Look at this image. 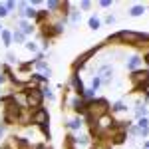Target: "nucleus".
<instances>
[{"instance_id": "13", "label": "nucleus", "mask_w": 149, "mask_h": 149, "mask_svg": "<svg viewBox=\"0 0 149 149\" xmlns=\"http://www.w3.org/2000/svg\"><path fill=\"white\" fill-rule=\"evenodd\" d=\"M26 48H28L30 52H36V50H38V48H36V44H32V42H28V44H26Z\"/></svg>"}, {"instance_id": "21", "label": "nucleus", "mask_w": 149, "mask_h": 149, "mask_svg": "<svg viewBox=\"0 0 149 149\" xmlns=\"http://www.w3.org/2000/svg\"><path fill=\"white\" fill-rule=\"evenodd\" d=\"M0 135H2V129H0Z\"/></svg>"}, {"instance_id": "3", "label": "nucleus", "mask_w": 149, "mask_h": 149, "mask_svg": "<svg viewBox=\"0 0 149 149\" xmlns=\"http://www.w3.org/2000/svg\"><path fill=\"white\" fill-rule=\"evenodd\" d=\"M34 121H36V123H40V125H44V123L48 121V113L44 111V109H38V111L34 113Z\"/></svg>"}, {"instance_id": "8", "label": "nucleus", "mask_w": 149, "mask_h": 149, "mask_svg": "<svg viewBox=\"0 0 149 149\" xmlns=\"http://www.w3.org/2000/svg\"><path fill=\"white\" fill-rule=\"evenodd\" d=\"M90 28H92V30H97V28H100V20H97V18H90Z\"/></svg>"}, {"instance_id": "20", "label": "nucleus", "mask_w": 149, "mask_h": 149, "mask_svg": "<svg viewBox=\"0 0 149 149\" xmlns=\"http://www.w3.org/2000/svg\"><path fill=\"white\" fill-rule=\"evenodd\" d=\"M36 149H44V147H36Z\"/></svg>"}, {"instance_id": "15", "label": "nucleus", "mask_w": 149, "mask_h": 149, "mask_svg": "<svg viewBox=\"0 0 149 149\" xmlns=\"http://www.w3.org/2000/svg\"><path fill=\"white\" fill-rule=\"evenodd\" d=\"M44 95H48V97H50V100H54V93L50 92V90H48V88H46V90H44Z\"/></svg>"}, {"instance_id": "18", "label": "nucleus", "mask_w": 149, "mask_h": 149, "mask_svg": "<svg viewBox=\"0 0 149 149\" xmlns=\"http://www.w3.org/2000/svg\"><path fill=\"white\" fill-rule=\"evenodd\" d=\"M2 81H4V76H2V74H0V84H2Z\"/></svg>"}, {"instance_id": "16", "label": "nucleus", "mask_w": 149, "mask_h": 149, "mask_svg": "<svg viewBox=\"0 0 149 149\" xmlns=\"http://www.w3.org/2000/svg\"><path fill=\"white\" fill-rule=\"evenodd\" d=\"M145 113H147V109H145V107H139V109H137V115H145Z\"/></svg>"}, {"instance_id": "9", "label": "nucleus", "mask_w": 149, "mask_h": 149, "mask_svg": "<svg viewBox=\"0 0 149 149\" xmlns=\"http://www.w3.org/2000/svg\"><path fill=\"white\" fill-rule=\"evenodd\" d=\"M12 38H14V42H24V34L22 32H14Z\"/></svg>"}, {"instance_id": "17", "label": "nucleus", "mask_w": 149, "mask_h": 149, "mask_svg": "<svg viewBox=\"0 0 149 149\" xmlns=\"http://www.w3.org/2000/svg\"><path fill=\"white\" fill-rule=\"evenodd\" d=\"M38 68H40V70H48V68H46V64H44V62H38Z\"/></svg>"}, {"instance_id": "2", "label": "nucleus", "mask_w": 149, "mask_h": 149, "mask_svg": "<svg viewBox=\"0 0 149 149\" xmlns=\"http://www.w3.org/2000/svg\"><path fill=\"white\" fill-rule=\"evenodd\" d=\"M119 38H123V40H129V42H137L141 38H147V36H141V34H135V32H121Z\"/></svg>"}, {"instance_id": "11", "label": "nucleus", "mask_w": 149, "mask_h": 149, "mask_svg": "<svg viewBox=\"0 0 149 149\" xmlns=\"http://www.w3.org/2000/svg\"><path fill=\"white\" fill-rule=\"evenodd\" d=\"M123 109H125L123 103H115V105H113V111H123Z\"/></svg>"}, {"instance_id": "1", "label": "nucleus", "mask_w": 149, "mask_h": 149, "mask_svg": "<svg viewBox=\"0 0 149 149\" xmlns=\"http://www.w3.org/2000/svg\"><path fill=\"white\" fill-rule=\"evenodd\" d=\"M26 100H28V105H30V107H36V109H38V107L42 105V93L38 92V90H30Z\"/></svg>"}, {"instance_id": "6", "label": "nucleus", "mask_w": 149, "mask_h": 149, "mask_svg": "<svg viewBox=\"0 0 149 149\" xmlns=\"http://www.w3.org/2000/svg\"><path fill=\"white\" fill-rule=\"evenodd\" d=\"M2 40H4V44L8 46V44L12 42V36H10V32H6V30H4V32H2Z\"/></svg>"}, {"instance_id": "7", "label": "nucleus", "mask_w": 149, "mask_h": 149, "mask_svg": "<svg viewBox=\"0 0 149 149\" xmlns=\"http://www.w3.org/2000/svg\"><path fill=\"white\" fill-rule=\"evenodd\" d=\"M139 14H143V6H133L131 8V16H139Z\"/></svg>"}, {"instance_id": "14", "label": "nucleus", "mask_w": 149, "mask_h": 149, "mask_svg": "<svg viewBox=\"0 0 149 149\" xmlns=\"http://www.w3.org/2000/svg\"><path fill=\"white\" fill-rule=\"evenodd\" d=\"M6 14H8L6 6H2V4H0V18H2V16H6Z\"/></svg>"}, {"instance_id": "12", "label": "nucleus", "mask_w": 149, "mask_h": 149, "mask_svg": "<svg viewBox=\"0 0 149 149\" xmlns=\"http://www.w3.org/2000/svg\"><path fill=\"white\" fill-rule=\"evenodd\" d=\"M24 14H26V16H32V18H34V16H36V10H32V8H26V10H24Z\"/></svg>"}, {"instance_id": "5", "label": "nucleus", "mask_w": 149, "mask_h": 149, "mask_svg": "<svg viewBox=\"0 0 149 149\" xmlns=\"http://www.w3.org/2000/svg\"><path fill=\"white\" fill-rule=\"evenodd\" d=\"M139 64H141V58H139V56H133V58H131V62H129V68L135 70Z\"/></svg>"}, {"instance_id": "4", "label": "nucleus", "mask_w": 149, "mask_h": 149, "mask_svg": "<svg viewBox=\"0 0 149 149\" xmlns=\"http://www.w3.org/2000/svg\"><path fill=\"white\" fill-rule=\"evenodd\" d=\"M111 74H113V70L109 68V66H103V68L100 70V76H102L103 80H109V78H111Z\"/></svg>"}, {"instance_id": "10", "label": "nucleus", "mask_w": 149, "mask_h": 149, "mask_svg": "<svg viewBox=\"0 0 149 149\" xmlns=\"http://www.w3.org/2000/svg\"><path fill=\"white\" fill-rule=\"evenodd\" d=\"M70 127H72V129H80V127H81V119H74V121H70Z\"/></svg>"}, {"instance_id": "19", "label": "nucleus", "mask_w": 149, "mask_h": 149, "mask_svg": "<svg viewBox=\"0 0 149 149\" xmlns=\"http://www.w3.org/2000/svg\"><path fill=\"white\" fill-rule=\"evenodd\" d=\"M2 32H4V30H2V26H0V34H2Z\"/></svg>"}]
</instances>
